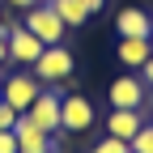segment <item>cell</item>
Here are the masks:
<instances>
[{
  "label": "cell",
  "instance_id": "1",
  "mask_svg": "<svg viewBox=\"0 0 153 153\" xmlns=\"http://www.w3.org/2000/svg\"><path fill=\"white\" fill-rule=\"evenodd\" d=\"M72 68H76V64H72V51H68L64 43H55V47H43V55L34 60V68H30V72H34L43 85H51V89H55V85H64L68 76H72Z\"/></svg>",
  "mask_w": 153,
  "mask_h": 153
},
{
  "label": "cell",
  "instance_id": "2",
  "mask_svg": "<svg viewBox=\"0 0 153 153\" xmlns=\"http://www.w3.org/2000/svg\"><path fill=\"white\" fill-rule=\"evenodd\" d=\"M26 30L38 38V43L43 47H55V43H64V34H68V26L60 22V17H55V9L47 4H34V9H26Z\"/></svg>",
  "mask_w": 153,
  "mask_h": 153
},
{
  "label": "cell",
  "instance_id": "3",
  "mask_svg": "<svg viewBox=\"0 0 153 153\" xmlns=\"http://www.w3.org/2000/svg\"><path fill=\"white\" fill-rule=\"evenodd\" d=\"M60 98H64V85H55V89L47 85V89L30 102V111H22V115H26L34 128H43V132L55 136V132H60Z\"/></svg>",
  "mask_w": 153,
  "mask_h": 153
},
{
  "label": "cell",
  "instance_id": "4",
  "mask_svg": "<svg viewBox=\"0 0 153 153\" xmlns=\"http://www.w3.org/2000/svg\"><path fill=\"white\" fill-rule=\"evenodd\" d=\"M0 89H4V102H9L17 115H22V111H30V102H34V98H38V94H43L47 85L38 81L34 72H26V68H22V72L4 76V85H0Z\"/></svg>",
  "mask_w": 153,
  "mask_h": 153
},
{
  "label": "cell",
  "instance_id": "5",
  "mask_svg": "<svg viewBox=\"0 0 153 153\" xmlns=\"http://www.w3.org/2000/svg\"><path fill=\"white\" fill-rule=\"evenodd\" d=\"M60 128H64V132H85V128H94V102L85 98V94H68V89H64V98H60Z\"/></svg>",
  "mask_w": 153,
  "mask_h": 153
},
{
  "label": "cell",
  "instance_id": "6",
  "mask_svg": "<svg viewBox=\"0 0 153 153\" xmlns=\"http://www.w3.org/2000/svg\"><path fill=\"white\" fill-rule=\"evenodd\" d=\"M111 106H123V111H145V102H149V85L140 81V76H132V72H123L119 81H111Z\"/></svg>",
  "mask_w": 153,
  "mask_h": 153
},
{
  "label": "cell",
  "instance_id": "7",
  "mask_svg": "<svg viewBox=\"0 0 153 153\" xmlns=\"http://www.w3.org/2000/svg\"><path fill=\"white\" fill-rule=\"evenodd\" d=\"M13 136H17V153H55V140H51V132L43 128H34L26 115H17V123H13Z\"/></svg>",
  "mask_w": 153,
  "mask_h": 153
},
{
  "label": "cell",
  "instance_id": "8",
  "mask_svg": "<svg viewBox=\"0 0 153 153\" xmlns=\"http://www.w3.org/2000/svg\"><path fill=\"white\" fill-rule=\"evenodd\" d=\"M43 55V43L26 30V26H17L13 34H9V60L13 64H22V68H34V60Z\"/></svg>",
  "mask_w": 153,
  "mask_h": 153
},
{
  "label": "cell",
  "instance_id": "9",
  "mask_svg": "<svg viewBox=\"0 0 153 153\" xmlns=\"http://www.w3.org/2000/svg\"><path fill=\"white\" fill-rule=\"evenodd\" d=\"M140 128H145V111H123V106H111V115H106V136L132 140Z\"/></svg>",
  "mask_w": 153,
  "mask_h": 153
},
{
  "label": "cell",
  "instance_id": "10",
  "mask_svg": "<svg viewBox=\"0 0 153 153\" xmlns=\"http://www.w3.org/2000/svg\"><path fill=\"white\" fill-rule=\"evenodd\" d=\"M115 30H119V38H149V13L136 4H123L115 17Z\"/></svg>",
  "mask_w": 153,
  "mask_h": 153
},
{
  "label": "cell",
  "instance_id": "11",
  "mask_svg": "<svg viewBox=\"0 0 153 153\" xmlns=\"http://www.w3.org/2000/svg\"><path fill=\"white\" fill-rule=\"evenodd\" d=\"M115 55H119V64L123 68H136L153 55V38H119V47H115Z\"/></svg>",
  "mask_w": 153,
  "mask_h": 153
},
{
  "label": "cell",
  "instance_id": "12",
  "mask_svg": "<svg viewBox=\"0 0 153 153\" xmlns=\"http://www.w3.org/2000/svg\"><path fill=\"white\" fill-rule=\"evenodd\" d=\"M47 4L55 9V17H60V22H64L68 30H76V26H85L89 17H94L85 0H47Z\"/></svg>",
  "mask_w": 153,
  "mask_h": 153
},
{
  "label": "cell",
  "instance_id": "13",
  "mask_svg": "<svg viewBox=\"0 0 153 153\" xmlns=\"http://www.w3.org/2000/svg\"><path fill=\"white\" fill-rule=\"evenodd\" d=\"M128 149H132V153H153V119H145V128L128 140Z\"/></svg>",
  "mask_w": 153,
  "mask_h": 153
},
{
  "label": "cell",
  "instance_id": "14",
  "mask_svg": "<svg viewBox=\"0 0 153 153\" xmlns=\"http://www.w3.org/2000/svg\"><path fill=\"white\" fill-rule=\"evenodd\" d=\"M89 153H132V149H128V140H119V136H102Z\"/></svg>",
  "mask_w": 153,
  "mask_h": 153
},
{
  "label": "cell",
  "instance_id": "15",
  "mask_svg": "<svg viewBox=\"0 0 153 153\" xmlns=\"http://www.w3.org/2000/svg\"><path fill=\"white\" fill-rule=\"evenodd\" d=\"M13 123H17V111L9 102H0V132H13Z\"/></svg>",
  "mask_w": 153,
  "mask_h": 153
},
{
  "label": "cell",
  "instance_id": "16",
  "mask_svg": "<svg viewBox=\"0 0 153 153\" xmlns=\"http://www.w3.org/2000/svg\"><path fill=\"white\" fill-rule=\"evenodd\" d=\"M0 153H17V136L13 132H0Z\"/></svg>",
  "mask_w": 153,
  "mask_h": 153
},
{
  "label": "cell",
  "instance_id": "17",
  "mask_svg": "<svg viewBox=\"0 0 153 153\" xmlns=\"http://www.w3.org/2000/svg\"><path fill=\"white\" fill-rule=\"evenodd\" d=\"M140 81H145V85L153 89V55H149V60H145V64H140Z\"/></svg>",
  "mask_w": 153,
  "mask_h": 153
},
{
  "label": "cell",
  "instance_id": "18",
  "mask_svg": "<svg viewBox=\"0 0 153 153\" xmlns=\"http://www.w3.org/2000/svg\"><path fill=\"white\" fill-rule=\"evenodd\" d=\"M13 30H17V22H13V17H0V34H4V38H9Z\"/></svg>",
  "mask_w": 153,
  "mask_h": 153
},
{
  "label": "cell",
  "instance_id": "19",
  "mask_svg": "<svg viewBox=\"0 0 153 153\" xmlns=\"http://www.w3.org/2000/svg\"><path fill=\"white\" fill-rule=\"evenodd\" d=\"M4 64H9V38L0 34V68H4Z\"/></svg>",
  "mask_w": 153,
  "mask_h": 153
},
{
  "label": "cell",
  "instance_id": "20",
  "mask_svg": "<svg viewBox=\"0 0 153 153\" xmlns=\"http://www.w3.org/2000/svg\"><path fill=\"white\" fill-rule=\"evenodd\" d=\"M9 4H13V9H22V13H26V9H34V4H43V0H9Z\"/></svg>",
  "mask_w": 153,
  "mask_h": 153
},
{
  "label": "cell",
  "instance_id": "21",
  "mask_svg": "<svg viewBox=\"0 0 153 153\" xmlns=\"http://www.w3.org/2000/svg\"><path fill=\"white\" fill-rule=\"evenodd\" d=\"M85 4H89V13H98V9L106 4V0H85Z\"/></svg>",
  "mask_w": 153,
  "mask_h": 153
},
{
  "label": "cell",
  "instance_id": "22",
  "mask_svg": "<svg viewBox=\"0 0 153 153\" xmlns=\"http://www.w3.org/2000/svg\"><path fill=\"white\" fill-rule=\"evenodd\" d=\"M149 38H153V13H149Z\"/></svg>",
  "mask_w": 153,
  "mask_h": 153
},
{
  "label": "cell",
  "instance_id": "23",
  "mask_svg": "<svg viewBox=\"0 0 153 153\" xmlns=\"http://www.w3.org/2000/svg\"><path fill=\"white\" fill-rule=\"evenodd\" d=\"M0 85H4V81H0ZM0 102H4V89H0Z\"/></svg>",
  "mask_w": 153,
  "mask_h": 153
}]
</instances>
